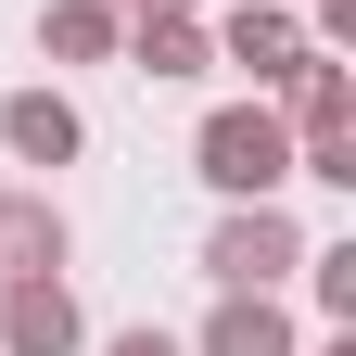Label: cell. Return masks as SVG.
Instances as JSON below:
<instances>
[{"mask_svg": "<svg viewBox=\"0 0 356 356\" xmlns=\"http://www.w3.org/2000/svg\"><path fill=\"white\" fill-rule=\"evenodd\" d=\"M191 165H204V191H229V204H280V178H293L280 102H216L204 140H191Z\"/></svg>", "mask_w": 356, "mask_h": 356, "instance_id": "cell-1", "label": "cell"}, {"mask_svg": "<svg viewBox=\"0 0 356 356\" xmlns=\"http://www.w3.org/2000/svg\"><path fill=\"white\" fill-rule=\"evenodd\" d=\"M293 267H305V229H293L280 204H229L216 242H204V280H216V293H280Z\"/></svg>", "mask_w": 356, "mask_h": 356, "instance_id": "cell-2", "label": "cell"}, {"mask_svg": "<svg viewBox=\"0 0 356 356\" xmlns=\"http://www.w3.org/2000/svg\"><path fill=\"white\" fill-rule=\"evenodd\" d=\"M76 343H89V318L64 280H0V356H76Z\"/></svg>", "mask_w": 356, "mask_h": 356, "instance_id": "cell-3", "label": "cell"}, {"mask_svg": "<svg viewBox=\"0 0 356 356\" xmlns=\"http://www.w3.org/2000/svg\"><path fill=\"white\" fill-rule=\"evenodd\" d=\"M305 51V26L280 13V0H229V26H216V64H242L254 89H280V64Z\"/></svg>", "mask_w": 356, "mask_h": 356, "instance_id": "cell-4", "label": "cell"}, {"mask_svg": "<svg viewBox=\"0 0 356 356\" xmlns=\"http://www.w3.org/2000/svg\"><path fill=\"white\" fill-rule=\"evenodd\" d=\"M0 140H13L26 165H76V153H89V127H76L64 89H13V102H0Z\"/></svg>", "mask_w": 356, "mask_h": 356, "instance_id": "cell-5", "label": "cell"}, {"mask_svg": "<svg viewBox=\"0 0 356 356\" xmlns=\"http://www.w3.org/2000/svg\"><path fill=\"white\" fill-rule=\"evenodd\" d=\"M64 267V216L51 191H0V280H51Z\"/></svg>", "mask_w": 356, "mask_h": 356, "instance_id": "cell-6", "label": "cell"}, {"mask_svg": "<svg viewBox=\"0 0 356 356\" xmlns=\"http://www.w3.org/2000/svg\"><path fill=\"white\" fill-rule=\"evenodd\" d=\"M191 356H293V318H280L267 293H216V318H204Z\"/></svg>", "mask_w": 356, "mask_h": 356, "instance_id": "cell-7", "label": "cell"}, {"mask_svg": "<svg viewBox=\"0 0 356 356\" xmlns=\"http://www.w3.org/2000/svg\"><path fill=\"white\" fill-rule=\"evenodd\" d=\"M115 0H51V13H38V51H51V64H102L115 51Z\"/></svg>", "mask_w": 356, "mask_h": 356, "instance_id": "cell-8", "label": "cell"}, {"mask_svg": "<svg viewBox=\"0 0 356 356\" xmlns=\"http://www.w3.org/2000/svg\"><path fill=\"white\" fill-rule=\"evenodd\" d=\"M127 64H140V76H204V64H216V38H204L191 13H153L140 38H127Z\"/></svg>", "mask_w": 356, "mask_h": 356, "instance_id": "cell-9", "label": "cell"}, {"mask_svg": "<svg viewBox=\"0 0 356 356\" xmlns=\"http://www.w3.org/2000/svg\"><path fill=\"white\" fill-rule=\"evenodd\" d=\"M305 280H318V318H356V242H331V254H305Z\"/></svg>", "mask_w": 356, "mask_h": 356, "instance_id": "cell-10", "label": "cell"}, {"mask_svg": "<svg viewBox=\"0 0 356 356\" xmlns=\"http://www.w3.org/2000/svg\"><path fill=\"white\" fill-rule=\"evenodd\" d=\"M102 356H191V343H178V331H153V318H140V331H115Z\"/></svg>", "mask_w": 356, "mask_h": 356, "instance_id": "cell-11", "label": "cell"}, {"mask_svg": "<svg viewBox=\"0 0 356 356\" xmlns=\"http://www.w3.org/2000/svg\"><path fill=\"white\" fill-rule=\"evenodd\" d=\"M318 38H356V0H318Z\"/></svg>", "mask_w": 356, "mask_h": 356, "instance_id": "cell-12", "label": "cell"}, {"mask_svg": "<svg viewBox=\"0 0 356 356\" xmlns=\"http://www.w3.org/2000/svg\"><path fill=\"white\" fill-rule=\"evenodd\" d=\"M115 13H127V26H153V13H191V0H115Z\"/></svg>", "mask_w": 356, "mask_h": 356, "instance_id": "cell-13", "label": "cell"}, {"mask_svg": "<svg viewBox=\"0 0 356 356\" xmlns=\"http://www.w3.org/2000/svg\"><path fill=\"white\" fill-rule=\"evenodd\" d=\"M318 356H356V318H343V331H331V343H318Z\"/></svg>", "mask_w": 356, "mask_h": 356, "instance_id": "cell-14", "label": "cell"}]
</instances>
